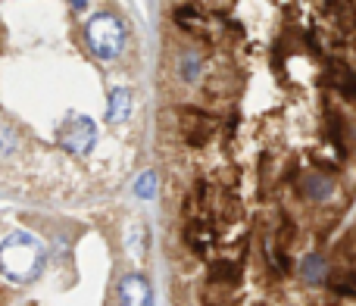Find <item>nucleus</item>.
<instances>
[{
	"instance_id": "nucleus-2",
	"label": "nucleus",
	"mask_w": 356,
	"mask_h": 306,
	"mask_svg": "<svg viewBox=\"0 0 356 306\" xmlns=\"http://www.w3.org/2000/svg\"><path fill=\"white\" fill-rule=\"evenodd\" d=\"M85 38L97 60H116L125 47V25L113 13H97V16L88 19Z\"/></svg>"
},
{
	"instance_id": "nucleus-14",
	"label": "nucleus",
	"mask_w": 356,
	"mask_h": 306,
	"mask_svg": "<svg viewBox=\"0 0 356 306\" xmlns=\"http://www.w3.org/2000/svg\"><path fill=\"white\" fill-rule=\"evenodd\" d=\"M69 3H72L75 10H85V3H88V0H69Z\"/></svg>"
},
{
	"instance_id": "nucleus-4",
	"label": "nucleus",
	"mask_w": 356,
	"mask_h": 306,
	"mask_svg": "<svg viewBox=\"0 0 356 306\" xmlns=\"http://www.w3.org/2000/svg\"><path fill=\"white\" fill-rule=\"evenodd\" d=\"M119 303L122 306H154V291L144 275H125L119 282Z\"/></svg>"
},
{
	"instance_id": "nucleus-5",
	"label": "nucleus",
	"mask_w": 356,
	"mask_h": 306,
	"mask_svg": "<svg viewBox=\"0 0 356 306\" xmlns=\"http://www.w3.org/2000/svg\"><path fill=\"white\" fill-rule=\"evenodd\" d=\"M216 122L207 116V113L200 110H184V131H188V141L194 144V147H200V144H207V138L213 135Z\"/></svg>"
},
{
	"instance_id": "nucleus-13",
	"label": "nucleus",
	"mask_w": 356,
	"mask_h": 306,
	"mask_svg": "<svg viewBox=\"0 0 356 306\" xmlns=\"http://www.w3.org/2000/svg\"><path fill=\"white\" fill-rule=\"evenodd\" d=\"M16 135H13V129H0V153H13L16 150Z\"/></svg>"
},
{
	"instance_id": "nucleus-15",
	"label": "nucleus",
	"mask_w": 356,
	"mask_h": 306,
	"mask_svg": "<svg viewBox=\"0 0 356 306\" xmlns=\"http://www.w3.org/2000/svg\"><path fill=\"white\" fill-rule=\"evenodd\" d=\"M353 19H356V0H353Z\"/></svg>"
},
{
	"instance_id": "nucleus-3",
	"label": "nucleus",
	"mask_w": 356,
	"mask_h": 306,
	"mask_svg": "<svg viewBox=\"0 0 356 306\" xmlns=\"http://www.w3.org/2000/svg\"><path fill=\"white\" fill-rule=\"evenodd\" d=\"M94 141H97V125H94V119L79 116V113H72V116L66 119V125L60 129V147L69 153L85 156V153L94 147Z\"/></svg>"
},
{
	"instance_id": "nucleus-12",
	"label": "nucleus",
	"mask_w": 356,
	"mask_h": 306,
	"mask_svg": "<svg viewBox=\"0 0 356 306\" xmlns=\"http://www.w3.org/2000/svg\"><path fill=\"white\" fill-rule=\"evenodd\" d=\"M144 247H147V228H141V225H135L129 232V250L135 253V257H141L144 253Z\"/></svg>"
},
{
	"instance_id": "nucleus-9",
	"label": "nucleus",
	"mask_w": 356,
	"mask_h": 306,
	"mask_svg": "<svg viewBox=\"0 0 356 306\" xmlns=\"http://www.w3.org/2000/svg\"><path fill=\"white\" fill-rule=\"evenodd\" d=\"M322 275H325V259H322L319 253H309V257L303 259V278H307V282H319Z\"/></svg>"
},
{
	"instance_id": "nucleus-11",
	"label": "nucleus",
	"mask_w": 356,
	"mask_h": 306,
	"mask_svg": "<svg viewBox=\"0 0 356 306\" xmlns=\"http://www.w3.org/2000/svg\"><path fill=\"white\" fill-rule=\"evenodd\" d=\"M135 194L144 197V200H154L156 197V172H144V175H138Z\"/></svg>"
},
{
	"instance_id": "nucleus-10",
	"label": "nucleus",
	"mask_w": 356,
	"mask_h": 306,
	"mask_svg": "<svg viewBox=\"0 0 356 306\" xmlns=\"http://www.w3.org/2000/svg\"><path fill=\"white\" fill-rule=\"evenodd\" d=\"M241 275V266L238 263H228V259H219L213 266V282H238Z\"/></svg>"
},
{
	"instance_id": "nucleus-6",
	"label": "nucleus",
	"mask_w": 356,
	"mask_h": 306,
	"mask_svg": "<svg viewBox=\"0 0 356 306\" xmlns=\"http://www.w3.org/2000/svg\"><path fill=\"white\" fill-rule=\"evenodd\" d=\"M131 91L129 88H116V91L110 94V106H106V122L110 125H119L125 122V119L131 116Z\"/></svg>"
},
{
	"instance_id": "nucleus-7",
	"label": "nucleus",
	"mask_w": 356,
	"mask_h": 306,
	"mask_svg": "<svg viewBox=\"0 0 356 306\" xmlns=\"http://www.w3.org/2000/svg\"><path fill=\"white\" fill-rule=\"evenodd\" d=\"M303 194H307V200L322 203L334 194V182L325 175H309V178H303Z\"/></svg>"
},
{
	"instance_id": "nucleus-8",
	"label": "nucleus",
	"mask_w": 356,
	"mask_h": 306,
	"mask_svg": "<svg viewBox=\"0 0 356 306\" xmlns=\"http://www.w3.org/2000/svg\"><path fill=\"white\" fill-rule=\"evenodd\" d=\"M332 85L338 88L347 100H356V72H350V69H344V66H334Z\"/></svg>"
},
{
	"instance_id": "nucleus-1",
	"label": "nucleus",
	"mask_w": 356,
	"mask_h": 306,
	"mask_svg": "<svg viewBox=\"0 0 356 306\" xmlns=\"http://www.w3.org/2000/svg\"><path fill=\"white\" fill-rule=\"evenodd\" d=\"M44 269V247L31 234L13 232L0 244V272L13 282H35Z\"/></svg>"
}]
</instances>
